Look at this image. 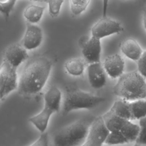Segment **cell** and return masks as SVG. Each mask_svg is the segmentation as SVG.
Here are the masks:
<instances>
[{
	"label": "cell",
	"instance_id": "25",
	"mask_svg": "<svg viewBox=\"0 0 146 146\" xmlns=\"http://www.w3.org/2000/svg\"><path fill=\"white\" fill-rule=\"evenodd\" d=\"M48 133L47 132L41 133L40 136L33 143L29 146H48Z\"/></svg>",
	"mask_w": 146,
	"mask_h": 146
},
{
	"label": "cell",
	"instance_id": "9",
	"mask_svg": "<svg viewBox=\"0 0 146 146\" xmlns=\"http://www.w3.org/2000/svg\"><path fill=\"white\" fill-rule=\"evenodd\" d=\"M123 30L121 25L109 17H102L91 28V36L101 39L112 34H118Z\"/></svg>",
	"mask_w": 146,
	"mask_h": 146
},
{
	"label": "cell",
	"instance_id": "30",
	"mask_svg": "<svg viewBox=\"0 0 146 146\" xmlns=\"http://www.w3.org/2000/svg\"><path fill=\"white\" fill-rule=\"evenodd\" d=\"M30 1H41L42 0H30Z\"/></svg>",
	"mask_w": 146,
	"mask_h": 146
},
{
	"label": "cell",
	"instance_id": "4",
	"mask_svg": "<svg viewBox=\"0 0 146 146\" xmlns=\"http://www.w3.org/2000/svg\"><path fill=\"white\" fill-rule=\"evenodd\" d=\"M61 99L62 94L59 89L54 86L50 87L44 94V106L42 110L29 119V121L40 133L44 132L46 129L52 114L59 110Z\"/></svg>",
	"mask_w": 146,
	"mask_h": 146
},
{
	"label": "cell",
	"instance_id": "29",
	"mask_svg": "<svg viewBox=\"0 0 146 146\" xmlns=\"http://www.w3.org/2000/svg\"><path fill=\"white\" fill-rule=\"evenodd\" d=\"M139 1L143 2V3H146V0H139Z\"/></svg>",
	"mask_w": 146,
	"mask_h": 146
},
{
	"label": "cell",
	"instance_id": "2",
	"mask_svg": "<svg viewBox=\"0 0 146 146\" xmlns=\"http://www.w3.org/2000/svg\"><path fill=\"white\" fill-rule=\"evenodd\" d=\"M102 116L109 131L105 144H122L136 140L139 132V125L132 123L130 120L116 116L110 110Z\"/></svg>",
	"mask_w": 146,
	"mask_h": 146
},
{
	"label": "cell",
	"instance_id": "20",
	"mask_svg": "<svg viewBox=\"0 0 146 146\" xmlns=\"http://www.w3.org/2000/svg\"><path fill=\"white\" fill-rule=\"evenodd\" d=\"M91 0H69L71 13L78 16L84 12L90 3Z\"/></svg>",
	"mask_w": 146,
	"mask_h": 146
},
{
	"label": "cell",
	"instance_id": "8",
	"mask_svg": "<svg viewBox=\"0 0 146 146\" xmlns=\"http://www.w3.org/2000/svg\"><path fill=\"white\" fill-rule=\"evenodd\" d=\"M108 133L102 116H97L91 124L88 135L80 146H102Z\"/></svg>",
	"mask_w": 146,
	"mask_h": 146
},
{
	"label": "cell",
	"instance_id": "26",
	"mask_svg": "<svg viewBox=\"0 0 146 146\" xmlns=\"http://www.w3.org/2000/svg\"><path fill=\"white\" fill-rule=\"evenodd\" d=\"M109 0H103V9H102V17L107 16V12L108 9Z\"/></svg>",
	"mask_w": 146,
	"mask_h": 146
},
{
	"label": "cell",
	"instance_id": "27",
	"mask_svg": "<svg viewBox=\"0 0 146 146\" xmlns=\"http://www.w3.org/2000/svg\"><path fill=\"white\" fill-rule=\"evenodd\" d=\"M143 25L144 28L146 29V8L144 11L143 13Z\"/></svg>",
	"mask_w": 146,
	"mask_h": 146
},
{
	"label": "cell",
	"instance_id": "11",
	"mask_svg": "<svg viewBox=\"0 0 146 146\" xmlns=\"http://www.w3.org/2000/svg\"><path fill=\"white\" fill-rule=\"evenodd\" d=\"M29 58L27 50L20 43H14L5 50L3 59L13 67L17 68Z\"/></svg>",
	"mask_w": 146,
	"mask_h": 146
},
{
	"label": "cell",
	"instance_id": "24",
	"mask_svg": "<svg viewBox=\"0 0 146 146\" xmlns=\"http://www.w3.org/2000/svg\"><path fill=\"white\" fill-rule=\"evenodd\" d=\"M137 67L139 72L146 78V50L143 51L140 58L137 60Z\"/></svg>",
	"mask_w": 146,
	"mask_h": 146
},
{
	"label": "cell",
	"instance_id": "13",
	"mask_svg": "<svg viewBox=\"0 0 146 146\" xmlns=\"http://www.w3.org/2000/svg\"><path fill=\"white\" fill-rule=\"evenodd\" d=\"M88 81L92 87L99 89L106 83V72L101 62L90 63L87 68Z\"/></svg>",
	"mask_w": 146,
	"mask_h": 146
},
{
	"label": "cell",
	"instance_id": "22",
	"mask_svg": "<svg viewBox=\"0 0 146 146\" xmlns=\"http://www.w3.org/2000/svg\"><path fill=\"white\" fill-rule=\"evenodd\" d=\"M139 120V132L135 141L137 144L146 145V116Z\"/></svg>",
	"mask_w": 146,
	"mask_h": 146
},
{
	"label": "cell",
	"instance_id": "28",
	"mask_svg": "<svg viewBox=\"0 0 146 146\" xmlns=\"http://www.w3.org/2000/svg\"><path fill=\"white\" fill-rule=\"evenodd\" d=\"M133 146H146V145H141V144H137L136 143V144H135Z\"/></svg>",
	"mask_w": 146,
	"mask_h": 146
},
{
	"label": "cell",
	"instance_id": "6",
	"mask_svg": "<svg viewBox=\"0 0 146 146\" xmlns=\"http://www.w3.org/2000/svg\"><path fill=\"white\" fill-rule=\"evenodd\" d=\"M90 125L83 121H77L64 127L55 135L54 137V145H79L86 139Z\"/></svg>",
	"mask_w": 146,
	"mask_h": 146
},
{
	"label": "cell",
	"instance_id": "15",
	"mask_svg": "<svg viewBox=\"0 0 146 146\" xmlns=\"http://www.w3.org/2000/svg\"><path fill=\"white\" fill-rule=\"evenodd\" d=\"M121 51L129 59L137 61L140 58L143 50L136 40L128 38L121 43Z\"/></svg>",
	"mask_w": 146,
	"mask_h": 146
},
{
	"label": "cell",
	"instance_id": "7",
	"mask_svg": "<svg viewBox=\"0 0 146 146\" xmlns=\"http://www.w3.org/2000/svg\"><path fill=\"white\" fill-rule=\"evenodd\" d=\"M15 68L3 60L0 66V99L18 87V75Z\"/></svg>",
	"mask_w": 146,
	"mask_h": 146
},
{
	"label": "cell",
	"instance_id": "12",
	"mask_svg": "<svg viewBox=\"0 0 146 146\" xmlns=\"http://www.w3.org/2000/svg\"><path fill=\"white\" fill-rule=\"evenodd\" d=\"M102 46L100 39L91 36L82 46V54L85 60L90 63L100 62Z\"/></svg>",
	"mask_w": 146,
	"mask_h": 146
},
{
	"label": "cell",
	"instance_id": "3",
	"mask_svg": "<svg viewBox=\"0 0 146 146\" xmlns=\"http://www.w3.org/2000/svg\"><path fill=\"white\" fill-rule=\"evenodd\" d=\"M113 87L114 94L127 101L146 98V81L137 72L123 74Z\"/></svg>",
	"mask_w": 146,
	"mask_h": 146
},
{
	"label": "cell",
	"instance_id": "10",
	"mask_svg": "<svg viewBox=\"0 0 146 146\" xmlns=\"http://www.w3.org/2000/svg\"><path fill=\"white\" fill-rule=\"evenodd\" d=\"M43 39V33L38 25L27 23L24 36L22 40V45L26 50H34L38 47Z\"/></svg>",
	"mask_w": 146,
	"mask_h": 146
},
{
	"label": "cell",
	"instance_id": "14",
	"mask_svg": "<svg viewBox=\"0 0 146 146\" xmlns=\"http://www.w3.org/2000/svg\"><path fill=\"white\" fill-rule=\"evenodd\" d=\"M102 64L106 74L112 78H119L123 74L124 61L119 54H115L108 56Z\"/></svg>",
	"mask_w": 146,
	"mask_h": 146
},
{
	"label": "cell",
	"instance_id": "1",
	"mask_svg": "<svg viewBox=\"0 0 146 146\" xmlns=\"http://www.w3.org/2000/svg\"><path fill=\"white\" fill-rule=\"evenodd\" d=\"M52 62L44 56L30 59L18 80V91L23 95H33L42 90L49 76Z\"/></svg>",
	"mask_w": 146,
	"mask_h": 146
},
{
	"label": "cell",
	"instance_id": "5",
	"mask_svg": "<svg viewBox=\"0 0 146 146\" xmlns=\"http://www.w3.org/2000/svg\"><path fill=\"white\" fill-rule=\"evenodd\" d=\"M105 98L92 95L78 89L68 90L65 95L63 106L64 115L80 109H91L105 101Z\"/></svg>",
	"mask_w": 146,
	"mask_h": 146
},
{
	"label": "cell",
	"instance_id": "17",
	"mask_svg": "<svg viewBox=\"0 0 146 146\" xmlns=\"http://www.w3.org/2000/svg\"><path fill=\"white\" fill-rule=\"evenodd\" d=\"M44 7L35 5H30L26 7L23 12V16L28 23L35 24L41 19Z\"/></svg>",
	"mask_w": 146,
	"mask_h": 146
},
{
	"label": "cell",
	"instance_id": "19",
	"mask_svg": "<svg viewBox=\"0 0 146 146\" xmlns=\"http://www.w3.org/2000/svg\"><path fill=\"white\" fill-rule=\"evenodd\" d=\"M133 120L140 119L146 116V100L138 99L129 102Z\"/></svg>",
	"mask_w": 146,
	"mask_h": 146
},
{
	"label": "cell",
	"instance_id": "16",
	"mask_svg": "<svg viewBox=\"0 0 146 146\" xmlns=\"http://www.w3.org/2000/svg\"><path fill=\"white\" fill-rule=\"evenodd\" d=\"M110 111L120 117L128 120H133L129 101L122 99L116 100L114 102Z\"/></svg>",
	"mask_w": 146,
	"mask_h": 146
},
{
	"label": "cell",
	"instance_id": "21",
	"mask_svg": "<svg viewBox=\"0 0 146 146\" xmlns=\"http://www.w3.org/2000/svg\"><path fill=\"white\" fill-rule=\"evenodd\" d=\"M44 1L48 4L50 15L52 18L58 17L64 0H44Z\"/></svg>",
	"mask_w": 146,
	"mask_h": 146
},
{
	"label": "cell",
	"instance_id": "18",
	"mask_svg": "<svg viewBox=\"0 0 146 146\" xmlns=\"http://www.w3.org/2000/svg\"><path fill=\"white\" fill-rule=\"evenodd\" d=\"M84 66L85 63L82 59L76 58L67 60L64 64V67L70 75L80 76L84 71Z\"/></svg>",
	"mask_w": 146,
	"mask_h": 146
},
{
	"label": "cell",
	"instance_id": "23",
	"mask_svg": "<svg viewBox=\"0 0 146 146\" xmlns=\"http://www.w3.org/2000/svg\"><path fill=\"white\" fill-rule=\"evenodd\" d=\"M17 0H0V12L3 14L6 18L9 17Z\"/></svg>",
	"mask_w": 146,
	"mask_h": 146
}]
</instances>
